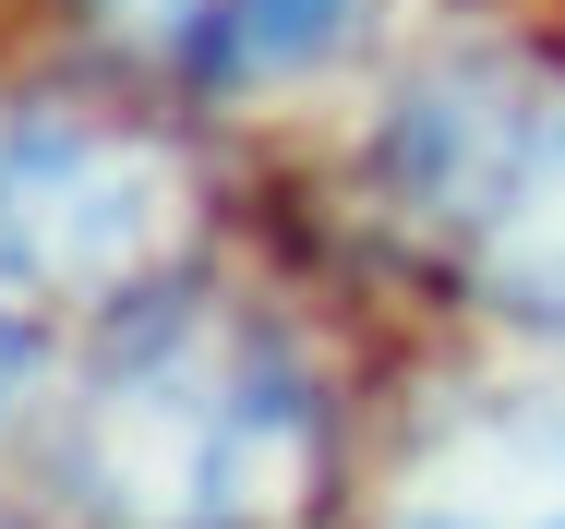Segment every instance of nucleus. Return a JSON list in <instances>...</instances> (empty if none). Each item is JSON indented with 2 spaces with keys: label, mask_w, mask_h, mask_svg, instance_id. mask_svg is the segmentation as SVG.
<instances>
[{
  "label": "nucleus",
  "mask_w": 565,
  "mask_h": 529,
  "mask_svg": "<svg viewBox=\"0 0 565 529\" xmlns=\"http://www.w3.org/2000/svg\"><path fill=\"white\" fill-rule=\"evenodd\" d=\"M361 24H373V0H228L169 73H181L193 97H253V85H277V73L338 61Z\"/></svg>",
  "instance_id": "39448f33"
},
{
  "label": "nucleus",
  "mask_w": 565,
  "mask_h": 529,
  "mask_svg": "<svg viewBox=\"0 0 565 529\" xmlns=\"http://www.w3.org/2000/svg\"><path fill=\"white\" fill-rule=\"evenodd\" d=\"M205 169L109 97H0V314H132L193 277Z\"/></svg>",
  "instance_id": "7ed1b4c3"
},
{
  "label": "nucleus",
  "mask_w": 565,
  "mask_h": 529,
  "mask_svg": "<svg viewBox=\"0 0 565 529\" xmlns=\"http://www.w3.org/2000/svg\"><path fill=\"white\" fill-rule=\"evenodd\" d=\"M0 529H12V518H0Z\"/></svg>",
  "instance_id": "0eeeda50"
},
{
  "label": "nucleus",
  "mask_w": 565,
  "mask_h": 529,
  "mask_svg": "<svg viewBox=\"0 0 565 529\" xmlns=\"http://www.w3.org/2000/svg\"><path fill=\"white\" fill-rule=\"evenodd\" d=\"M373 205L481 314L565 337V61L469 49L373 133Z\"/></svg>",
  "instance_id": "f03ea898"
},
{
  "label": "nucleus",
  "mask_w": 565,
  "mask_h": 529,
  "mask_svg": "<svg viewBox=\"0 0 565 529\" xmlns=\"http://www.w3.org/2000/svg\"><path fill=\"white\" fill-rule=\"evenodd\" d=\"M338 494V410L313 361L217 289L109 314L61 410L73 529H313Z\"/></svg>",
  "instance_id": "f257e3e1"
},
{
  "label": "nucleus",
  "mask_w": 565,
  "mask_h": 529,
  "mask_svg": "<svg viewBox=\"0 0 565 529\" xmlns=\"http://www.w3.org/2000/svg\"><path fill=\"white\" fill-rule=\"evenodd\" d=\"M385 529H565V410L493 398L422 445Z\"/></svg>",
  "instance_id": "20e7f679"
},
{
  "label": "nucleus",
  "mask_w": 565,
  "mask_h": 529,
  "mask_svg": "<svg viewBox=\"0 0 565 529\" xmlns=\"http://www.w3.org/2000/svg\"><path fill=\"white\" fill-rule=\"evenodd\" d=\"M217 12H228V0H85V24L109 36L120 61H157V73H169V61H181Z\"/></svg>",
  "instance_id": "423d86ee"
}]
</instances>
